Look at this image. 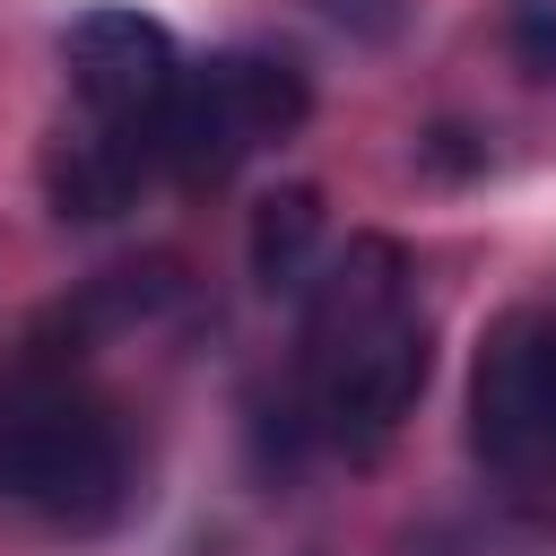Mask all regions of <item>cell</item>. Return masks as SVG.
I'll list each match as a JSON object with an SVG mask.
<instances>
[{"label": "cell", "instance_id": "6da1fadb", "mask_svg": "<svg viewBox=\"0 0 556 556\" xmlns=\"http://www.w3.org/2000/svg\"><path fill=\"white\" fill-rule=\"evenodd\" d=\"M426 374L434 339L408 295V252L391 235H356L304 287V426L330 452L374 460L417 408Z\"/></svg>", "mask_w": 556, "mask_h": 556}, {"label": "cell", "instance_id": "7a4b0ae2", "mask_svg": "<svg viewBox=\"0 0 556 556\" xmlns=\"http://www.w3.org/2000/svg\"><path fill=\"white\" fill-rule=\"evenodd\" d=\"M0 486L61 530H104L130 495V452L104 400H87L61 365H17L0 391Z\"/></svg>", "mask_w": 556, "mask_h": 556}, {"label": "cell", "instance_id": "3957f363", "mask_svg": "<svg viewBox=\"0 0 556 556\" xmlns=\"http://www.w3.org/2000/svg\"><path fill=\"white\" fill-rule=\"evenodd\" d=\"M304 113H313V87L287 52H208L200 70H182L156 156L174 182H226L235 165L278 148Z\"/></svg>", "mask_w": 556, "mask_h": 556}, {"label": "cell", "instance_id": "277c9868", "mask_svg": "<svg viewBox=\"0 0 556 556\" xmlns=\"http://www.w3.org/2000/svg\"><path fill=\"white\" fill-rule=\"evenodd\" d=\"M469 452L513 486L556 478V313H504L478 339Z\"/></svg>", "mask_w": 556, "mask_h": 556}, {"label": "cell", "instance_id": "5b68a950", "mask_svg": "<svg viewBox=\"0 0 556 556\" xmlns=\"http://www.w3.org/2000/svg\"><path fill=\"white\" fill-rule=\"evenodd\" d=\"M61 61H70V87H78V113L122 122V130H165V104L182 87V52L156 17L78 9L70 35H61Z\"/></svg>", "mask_w": 556, "mask_h": 556}, {"label": "cell", "instance_id": "8992f818", "mask_svg": "<svg viewBox=\"0 0 556 556\" xmlns=\"http://www.w3.org/2000/svg\"><path fill=\"white\" fill-rule=\"evenodd\" d=\"M156 165H165V156H156V130H122V122L78 113V122H61L52 148H43V200H52L61 217H78V226H104V217H122V208L139 200V182H148Z\"/></svg>", "mask_w": 556, "mask_h": 556}, {"label": "cell", "instance_id": "52a82bcc", "mask_svg": "<svg viewBox=\"0 0 556 556\" xmlns=\"http://www.w3.org/2000/svg\"><path fill=\"white\" fill-rule=\"evenodd\" d=\"M313 252H321V191L313 182H278L252 208V278H261V295H304L321 278Z\"/></svg>", "mask_w": 556, "mask_h": 556}, {"label": "cell", "instance_id": "ba28073f", "mask_svg": "<svg viewBox=\"0 0 556 556\" xmlns=\"http://www.w3.org/2000/svg\"><path fill=\"white\" fill-rule=\"evenodd\" d=\"M330 26H348L356 43H391L400 26H408V0H313Z\"/></svg>", "mask_w": 556, "mask_h": 556}, {"label": "cell", "instance_id": "9c48e42d", "mask_svg": "<svg viewBox=\"0 0 556 556\" xmlns=\"http://www.w3.org/2000/svg\"><path fill=\"white\" fill-rule=\"evenodd\" d=\"M513 43H521L530 78H556V0H521L513 9Z\"/></svg>", "mask_w": 556, "mask_h": 556}]
</instances>
